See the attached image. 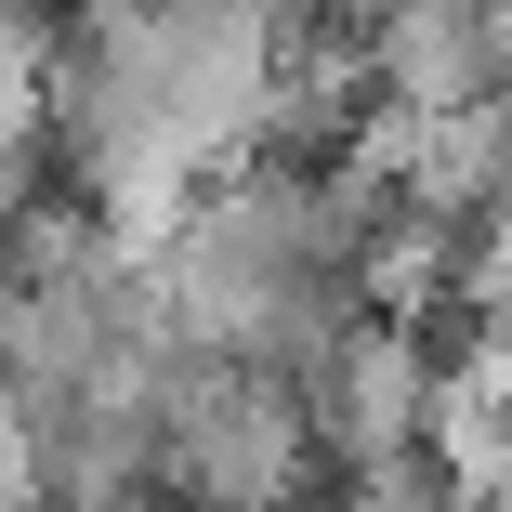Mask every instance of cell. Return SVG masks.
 Wrapping results in <instances>:
<instances>
[{"label": "cell", "instance_id": "1", "mask_svg": "<svg viewBox=\"0 0 512 512\" xmlns=\"http://www.w3.org/2000/svg\"><path fill=\"white\" fill-rule=\"evenodd\" d=\"M329 473L342 460H329L289 368L171 329V355H158V499H184V512H329Z\"/></svg>", "mask_w": 512, "mask_h": 512}, {"label": "cell", "instance_id": "3", "mask_svg": "<svg viewBox=\"0 0 512 512\" xmlns=\"http://www.w3.org/2000/svg\"><path fill=\"white\" fill-rule=\"evenodd\" d=\"M460 197L486 224H512V79L486 92V106H460Z\"/></svg>", "mask_w": 512, "mask_h": 512}, {"label": "cell", "instance_id": "2", "mask_svg": "<svg viewBox=\"0 0 512 512\" xmlns=\"http://www.w3.org/2000/svg\"><path fill=\"white\" fill-rule=\"evenodd\" d=\"M302 407H316V434L342 473L368 460H407V447H434V407H447V342H421V316L407 302H368V316L302 368Z\"/></svg>", "mask_w": 512, "mask_h": 512}]
</instances>
